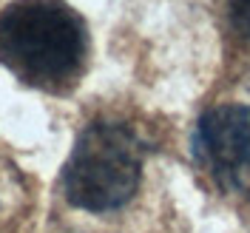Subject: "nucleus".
Returning <instances> with one entry per match:
<instances>
[{
	"mask_svg": "<svg viewBox=\"0 0 250 233\" xmlns=\"http://www.w3.org/2000/svg\"><path fill=\"white\" fill-rule=\"evenodd\" d=\"M88 51V26L65 0H12L0 12V63L37 91H74Z\"/></svg>",
	"mask_w": 250,
	"mask_h": 233,
	"instance_id": "f257e3e1",
	"label": "nucleus"
},
{
	"mask_svg": "<svg viewBox=\"0 0 250 233\" xmlns=\"http://www.w3.org/2000/svg\"><path fill=\"white\" fill-rule=\"evenodd\" d=\"M151 151L140 128L120 120H97L77 137L62 165V196L85 213L123 211L140 191Z\"/></svg>",
	"mask_w": 250,
	"mask_h": 233,
	"instance_id": "f03ea898",
	"label": "nucleus"
},
{
	"mask_svg": "<svg viewBox=\"0 0 250 233\" xmlns=\"http://www.w3.org/2000/svg\"><path fill=\"white\" fill-rule=\"evenodd\" d=\"M193 156L219 193L250 199V106L205 111L193 131Z\"/></svg>",
	"mask_w": 250,
	"mask_h": 233,
	"instance_id": "7ed1b4c3",
	"label": "nucleus"
},
{
	"mask_svg": "<svg viewBox=\"0 0 250 233\" xmlns=\"http://www.w3.org/2000/svg\"><path fill=\"white\" fill-rule=\"evenodd\" d=\"M17 199H20V193L15 185V171L0 162V222L6 216H15Z\"/></svg>",
	"mask_w": 250,
	"mask_h": 233,
	"instance_id": "20e7f679",
	"label": "nucleus"
},
{
	"mask_svg": "<svg viewBox=\"0 0 250 233\" xmlns=\"http://www.w3.org/2000/svg\"><path fill=\"white\" fill-rule=\"evenodd\" d=\"M225 12L230 29L242 40H250V0H225Z\"/></svg>",
	"mask_w": 250,
	"mask_h": 233,
	"instance_id": "39448f33",
	"label": "nucleus"
}]
</instances>
